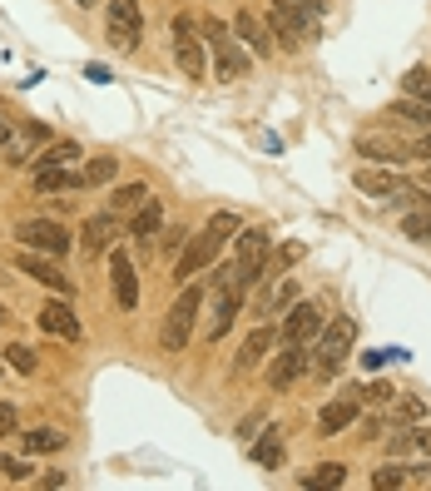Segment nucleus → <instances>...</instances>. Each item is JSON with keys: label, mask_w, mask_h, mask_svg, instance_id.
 Returning a JSON list of instances; mask_svg holds the SVG:
<instances>
[{"label": "nucleus", "mask_w": 431, "mask_h": 491, "mask_svg": "<svg viewBox=\"0 0 431 491\" xmlns=\"http://www.w3.org/2000/svg\"><path fill=\"white\" fill-rule=\"evenodd\" d=\"M273 342H278V332H273V328H258V332H248V338H244V348H238V358H234V368H238V372L258 368V362L273 352Z\"/></svg>", "instance_id": "412c9836"}, {"label": "nucleus", "mask_w": 431, "mask_h": 491, "mask_svg": "<svg viewBox=\"0 0 431 491\" xmlns=\"http://www.w3.org/2000/svg\"><path fill=\"white\" fill-rule=\"evenodd\" d=\"M114 169H120V159H114V154H100V159H90L85 169H80V184H85V189H100V184L114 179Z\"/></svg>", "instance_id": "cd10ccee"}, {"label": "nucleus", "mask_w": 431, "mask_h": 491, "mask_svg": "<svg viewBox=\"0 0 431 491\" xmlns=\"http://www.w3.org/2000/svg\"><path fill=\"white\" fill-rule=\"evenodd\" d=\"M412 477H407V467H397V462H387L382 472H372V486L377 491H397V486H407Z\"/></svg>", "instance_id": "c9c22d12"}, {"label": "nucleus", "mask_w": 431, "mask_h": 491, "mask_svg": "<svg viewBox=\"0 0 431 491\" xmlns=\"http://www.w3.org/2000/svg\"><path fill=\"white\" fill-rule=\"evenodd\" d=\"M292 5H308V10H318V0H292Z\"/></svg>", "instance_id": "49530a36"}, {"label": "nucleus", "mask_w": 431, "mask_h": 491, "mask_svg": "<svg viewBox=\"0 0 431 491\" xmlns=\"http://www.w3.org/2000/svg\"><path fill=\"white\" fill-rule=\"evenodd\" d=\"M15 268H20V274H30L35 284H45L50 294H60V298L75 294V278H70L60 264H50V254H35V248H25V254L15 258Z\"/></svg>", "instance_id": "9d476101"}, {"label": "nucleus", "mask_w": 431, "mask_h": 491, "mask_svg": "<svg viewBox=\"0 0 431 491\" xmlns=\"http://www.w3.org/2000/svg\"><path fill=\"white\" fill-rule=\"evenodd\" d=\"M422 417H426V407L417 402V397H402V402L392 407V427L397 422H422Z\"/></svg>", "instance_id": "4c0bfd02"}, {"label": "nucleus", "mask_w": 431, "mask_h": 491, "mask_svg": "<svg viewBox=\"0 0 431 491\" xmlns=\"http://www.w3.org/2000/svg\"><path fill=\"white\" fill-rule=\"evenodd\" d=\"M352 342H357V318H332L328 328L318 332V342H312V372L332 378V372H338L342 362H347Z\"/></svg>", "instance_id": "f03ea898"}, {"label": "nucleus", "mask_w": 431, "mask_h": 491, "mask_svg": "<svg viewBox=\"0 0 431 491\" xmlns=\"http://www.w3.org/2000/svg\"><path fill=\"white\" fill-rule=\"evenodd\" d=\"M15 427H20V412H15L10 402H0V437H5V432H15Z\"/></svg>", "instance_id": "ea45409f"}, {"label": "nucleus", "mask_w": 431, "mask_h": 491, "mask_svg": "<svg viewBox=\"0 0 431 491\" xmlns=\"http://www.w3.org/2000/svg\"><path fill=\"white\" fill-rule=\"evenodd\" d=\"M188 244V228H169V234H164V248H184Z\"/></svg>", "instance_id": "a19ab883"}, {"label": "nucleus", "mask_w": 431, "mask_h": 491, "mask_svg": "<svg viewBox=\"0 0 431 491\" xmlns=\"http://www.w3.org/2000/svg\"><path fill=\"white\" fill-rule=\"evenodd\" d=\"M65 189H85L80 184V169L60 164V169H35V194H65Z\"/></svg>", "instance_id": "5701e85b"}, {"label": "nucleus", "mask_w": 431, "mask_h": 491, "mask_svg": "<svg viewBox=\"0 0 431 491\" xmlns=\"http://www.w3.org/2000/svg\"><path fill=\"white\" fill-rule=\"evenodd\" d=\"M238 308H244V284L238 288H224V298H218V313H214V323H208V338H224L228 328H234V318H238Z\"/></svg>", "instance_id": "4be33fe9"}, {"label": "nucleus", "mask_w": 431, "mask_h": 491, "mask_svg": "<svg viewBox=\"0 0 431 491\" xmlns=\"http://www.w3.org/2000/svg\"><path fill=\"white\" fill-rule=\"evenodd\" d=\"M273 20H278V30L298 45V40H308L312 30H318V10L308 5H292V0H273Z\"/></svg>", "instance_id": "2eb2a0df"}, {"label": "nucleus", "mask_w": 431, "mask_h": 491, "mask_svg": "<svg viewBox=\"0 0 431 491\" xmlns=\"http://www.w3.org/2000/svg\"><path fill=\"white\" fill-rule=\"evenodd\" d=\"M174 60L188 80L204 75V40L194 35V20L188 15H174Z\"/></svg>", "instance_id": "f8f14e48"}, {"label": "nucleus", "mask_w": 431, "mask_h": 491, "mask_svg": "<svg viewBox=\"0 0 431 491\" xmlns=\"http://www.w3.org/2000/svg\"><path fill=\"white\" fill-rule=\"evenodd\" d=\"M80 154H85V149H80V144H50V149L45 154H35V169H60V164H75L80 159Z\"/></svg>", "instance_id": "7c9ffc66"}, {"label": "nucleus", "mask_w": 431, "mask_h": 491, "mask_svg": "<svg viewBox=\"0 0 431 491\" xmlns=\"http://www.w3.org/2000/svg\"><path fill=\"white\" fill-rule=\"evenodd\" d=\"M149 198H154V194H149V184H124V189H114V194H110V214L129 218L134 208H144Z\"/></svg>", "instance_id": "393cba45"}, {"label": "nucleus", "mask_w": 431, "mask_h": 491, "mask_svg": "<svg viewBox=\"0 0 431 491\" xmlns=\"http://www.w3.org/2000/svg\"><path fill=\"white\" fill-rule=\"evenodd\" d=\"M114 234H120V214H94L85 218V234H80V248L85 254H110Z\"/></svg>", "instance_id": "dca6fc26"}, {"label": "nucleus", "mask_w": 431, "mask_h": 491, "mask_svg": "<svg viewBox=\"0 0 431 491\" xmlns=\"http://www.w3.org/2000/svg\"><path fill=\"white\" fill-rule=\"evenodd\" d=\"M273 254V228H248V234H238V244H234V274H238V284H258V274H263V258Z\"/></svg>", "instance_id": "20e7f679"}, {"label": "nucleus", "mask_w": 431, "mask_h": 491, "mask_svg": "<svg viewBox=\"0 0 431 491\" xmlns=\"http://www.w3.org/2000/svg\"><path fill=\"white\" fill-rule=\"evenodd\" d=\"M342 482H347L342 462H322V467H312V472L302 477V486H342Z\"/></svg>", "instance_id": "473e14b6"}, {"label": "nucleus", "mask_w": 431, "mask_h": 491, "mask_svg": "<svg viewBox=\"0 0 431 491\" xmlns=\"http://www.w3.org/2000/svg\"><path fill=\"white\" fill-rule=\"evenodd\" d=\"M402 234L412 238V244H426V238H431V204L426 208H412V214L402 218Z\"/></svg>", "instance_id": "72a5a7b5"}, {"label": "nucleus", "mask_w": 431, "mask_h": 491, "mask_svg": "<svg viewBox=\"0 0 431 491\" xmlns=\"http://www.w3.org/2000/svg\"><path fill=\"white\" fill-rule=\"evenodd\" d=\"M110 288H114V303L124 313L139 308V274H134V258L124 248H110Z\"/></svg>", "instance_id": "9b49d317"}, {"label": "nucleus", "mask_w": 431, "mask_h": 491, "mask_svg": "<svg viewBox=\"0 0 431 491\" xmlns=\"http://www.w3.org/2000/svg\"><path fill=\"white\" fill-rule=\"evenodd\" d=\"M387 452L392 457H431V427H392L387 437Z\"/></svg>", "instance_id": "f3484780"}, {"label": "nucleus", "mask_w": 431, "mask_h": 491, "mask_svg": "<svg viewBox=\"0 0 431 491\" xmlns=\"http://www.w3.org/2000/svg\"><path fill=\"white\" fill-rule=\"evenodd\" d=\"M198 30H204V40L218 50V80H244L248 75V55L234 45V35H228L224 20H204Z\"/></svg>", "instance_id": "39448f33"}, {"label": "nucleus", "mask_w": 431, "mask_h": 491, "mask_svg": "<svg viewBox=\"0 0 431 491\" xmlns=\"http://www.w3.org/2000/svg\"><path fill=\"white\" fill-rule=\"evenodd\" d=\"M387 114H392V120H402V124H417V130H431V104H426V100H412V95H407V100H397Z\"/></svg>", "instance_id": "bb28decb"}, {"label": "nucleus", "mask_w": 431, "mask_h": 491, "mask_svg": "<svg viewBox=\"0 0 431 491\" xmlns=\"http://www.w3.org/2000/svg\"><path fill=\"white\" fill-rule=\"evenodd\" d=\"M402 90H407L412 100H426V104H431V70H426V65L407 70V75H402Z\"/></svg>", "instance_id": "f704fd0d"}, {"label": "nucleus", "mask_w": 431, "mask_h": 491, "mask_svg": "<svg viewBox=\"0 0 431 491\" xmlns=\"http://www.w3.org/2000/svg\"><path fill=\"white\" fill-rule=\"evenodd\" d=\"M104 30L120 50H134L144 35V15H139V0H110V15H104Z\"/></svg>", "instance_id": "6e6552de"}, {"label": "nucleus", "mask_w": 431, "mask_h": 491, "mask_svg": "<svg viewBox=\"0 0 431 491\" xmlns=\"http://www.w3.org/2000/svg\"><path fill=\"white\" fill-rule=\"evenodd\" d=\"M159 228H164V208H159V198H149L144 208H134V214H129V234L139 238V244H144V238H154Z\"/></svg>", "instance_id": "b1692460"}, {"label": "nucleus", "mask_w": 431, "mask_h": 491, "mask_svg": "<svg viewBox=\"0 0 431 491\" xmlns=\"http://www.w3.org/2000/svg\"><path fill=\"white\" fill-rule=\"evenodd\" d=\"M357 189L372 194V198H402L407 189H412V184L397 179L392 169H362V174H357Z\"/></svg>", "instance_id": "6ab92c4d"}, {"label": "nucleus", "mask_w": 431, "mask_h": 491, "mask_svg": "<svg viewBox=\"0 0 431 491\" xmlns=\"http://www.w3.org/2000/svg\"><path fill=\"white\" fill-rule=\"evenodd\" d=\"M25 452H65V432H55V427H35V432H25Z\"/></svg>", "instance_id": "c85d7f7f"}, {"label": "nucleus", "mask_w": 431, "mask_h": 491, "mask_svg": "<svg viewBox=\"0 0 431 491\" xmlns=\"http://www.w3.org/2000/svg\"><path fill=\"white\" fill-rule=\"evenodd\" d=\"M357 417H362V397H357V388H352L347 397H332V402L318 412V437H338V432H347Z\"/></svg>", "instance_id": "4468645a"}, {"label": "nucleus", "mask_w": 431, "mask_h": 491, "mask_svg": "<svg viewBox=\"0 0 431 491\" xmlns=\"http://www.w3.org/2000/svg\"><path fill=\"white\" fill-rule=\"evenodd\" d=\"M35 318H40V328H45V332H55V338H65V342H80V338H85V328H80L75 308H70L60 294L50 298L45 308H35Z\"/></svg>", "instance_id": "ddd939ff"}, {"label": "nucleus", "mask_w": 431, "mask_h": 491, "mask_svg": "<svg viewBox=\"0 0 431 491\" xmlns=\"http://www.w3.org/2000/svg\"><path fill=\"white\" fill-rule=\"evenodd\" d=\"M367 392H372V397H377V402H392V397H397L392 388H387V382H377V388H367Z\"/></svg>", "instance_id": "37998d69"}, {"label": "nucleus", "mask_w": 431, "mask_h": 491, "mask_svg": "<svg viewBox=\"0 0 431 491\" xmlns=\"http://www.w3.org/2000/svg\"><path fill=\"white\" fill-rule=\"evenodd\" d=\"M40 140H45V124H30V130H25V134H20V140H15V144H10V140H5V159H10V164H25V159H30V149H35V144H40Z\"/></svg>", "instance_id": "c756f323"}, {"label": "nucleus", "mask_w": 431, "mask_h": 491, "mask_svg": "<svg viewBox=\"0 0 431 491\" xmlns=\"http://www.w3.org/2000/svg\"><path fill=\"white\" fill-rule=\"evenodd\" d=\"M417 154H426V159H431V130L422 134V144H417Z\"/></svg>", "instance_id": "c03bdc74"}, {"label": "nucleus", "mask_w": 431, "mask_h": 491, "mask_svg": "<svg viewBox=\"0 0 431 491\" xmlns=\"http://www.w3.org/2000/svg\"><path fill=\"white\" fill-rule=\"evenodd\" d=\"M85 75L94 80V85H110V70H104V65H90V70H85Z\"/></svg>", "instance_id": "79ce46f5"}, {"label": "nucleus", "mask_w": 431, "mask_h": 491, "mask_svg": "<svg viewBox=\"0 0 431 491\" xmlns=\"http://www.w3.org/2000/svg\"><path fill=\"white\" fill-rule=\"evenodd\" d=\"M357 154H367L372 164H402V159H407V149H402V144L372 140V134H362V140H357Z\"/></svg>", "instance_id": "a878e982"}, {"label": "nucleus", "mask_w": 431, "mask_h": 491, "mask_svg": "<svg viewBox=\"0 0 431 491\" xmlns=\"http://www.w3.org/2000/svg\"><path fill=\"white\" fill-rule=\"evenodd\" d=\"M302 254H308L302 244H283L278 254H268V258H263L258 284H268V294H273V284H283V278H288V268H292V264H302ZM268 294H263V298H268Z\"/></svg>", "instance_id": "a211bd4d"}, {"label": "nucleus", "mask_w": 431, "mask_h": 491, "mask_svg": "<svg viewBox=\"0 0 431 491\" xmlns=\"http://www.w3.org/2000/svg\"><path fill=\"white\" fill-rule=\"evenodd\" d=\"M15 238L25 248H35V254H50V258H60L70 248V234L55 224V218H25V224L15 228Z\"/></svg>", "instance_id": "1a4fd4ad"}, {"label": "nucleus", "mask_w": 431, "mask_h": 491, "mask_svg": "<svg viewBox=\"0 0 431 491\" xmlns=\"http://www.w3.org/2000/svg\"><path fill=\"white\" fill-rule=\"evenodd\" d=\"M5 362H10L15 372H25V378L35 372V352H30L25 342H10V348H5Z\"/></svg>", "instance_id": "e433bc0d"}, {"label": "nucleus", "mask_w": 431, "mask_h": 491, "mask_svg": "<svg viewBox=\"0 0 431 491\" xmlns=\"http://www.w3.org/2000/svg\"><path fill=\"white\" fill-rule=\"evenodd\" d=\"M234 30L244 35V45L254 50V55H273V35H268V25H263L254 10H238V15H234Z\"/></svg>", "instance_id": "aec40b11"}, {"label": "nucleus", "mask_w": 431, "mask_h": 491, "mask_svg": "<svg viewBox=\"0 0 431 491\" xmlns=\"http://www.w3.org/2000/svg\"><path fill=\"white\" fill-rule=\"evenodd\" d=\"M254 462L258 467H278L283 462V432H278V427H268V437L254 447Z\"/></svg>", "instance_id": "2f4dec72"}, {"label": "nucleus", "mask_w": 431, "mask_h": 491, "mask_svg": "<svg viewBox=\"0 0 431 491\" xmlns=\"http://www.w3.org/2000/svg\"><path fill=\"white\" fill-rule=\"evenodd\" d=\"M234 234H238V214H234V208L214 214V218H208V228H204V234H198V238H188V244L178 248V268H174V278H178V284H188L194 274H204V268L218 258V248H224Z\"/></svg>", "instance_id": "f257e3e1"}, {"label": "nucleus", "mask_w": 431, "mask_h": 491, "mask_svg": "<svg viewBox=\"0 0 431 491\" xmlns=\"http://www.w3.org/2000/svg\"><path fill=\"white\" fill-rule=\"evenodd\" d=\"M322 328H328L322 308H318V303H308V298H298L288 308V318H283V328H278V342H318Z\"/></svg>", "instance_id": "0eeeda50"}, {"label": "nucleus", "mask_w": 431, "mask_h": 491, "mask_svg": "<svg viewBox=\"0 0 431 491\" xmlns=\"http://www.w3.org/2000/svg\"><path fill=\"white\" fill-rule=\"evenodd\" d=\"M308 368H312L308 342H283V352H273V362H268V388L273 392H288Z\"/></svg>", "instance_id": "423d86ee"}, {"label": "nucleus", "mask_w": 431, "mask_h": 491, "mask_svg": "<svg viewBox=\"0 0 431 491\" xmlns=\"http://www.w3.org/2000/svg\"><path fill=\"white\" fill-rule=\"evenodd\" d=\"M0 323H5V308H0Z\"/></svg>", "instance_id": "09e8293b"}, {"label": "nucleus", "mask_w": 431, "mask_h": 491, "mask_svg": "<svg viewBox=\"0 0 431 491\" xmlns=\"http://www.w3.org/2000/svg\"><path fill=\"white\" fill-rule=\"evenodd\" d=\"M198 303H204V288H184L178 294V303L169 308V318H164V328H159V348L164 352H184L188 348V338H194V318H198Z\"/></svg>", "instance_id": "7ed1b4c3"}, {"label": "nucleus", "mask_w": 431, "mask_h": 491, "mask_svg": "<svg viewBox=\"0 0 431 491\" xmlns=\"http://www.w3.org/2000/svg\"><path fill=\"white\" fill-rule=\"evenodd\" d=\"M5 140H10V130H5V120H0V149H5Z\"/></svg>", "instance_id": "a18cd8bd"}, {"label": "nucleus", "mask_w": 431, "mask_h": 491, "mask_svg": "<svg viewBox=\"0 0 431 491\" xmlns=\"http://www.w3.org/2000/svg\"><path fill=\"white\" fill-rule=\"evenodd\" d=\"M0 472H5L10 482H30V477H35V467L20 462V457H0Z\"/></svg>", "instance_id": "58836bf2"}, {"label": "nucleus", "mask_w": 431, "mask_h": 491, "mask_svg": "<svg viewBox=\"0 0 431 491\" xmlns=\"http://www.w3.org/2000/svg\"><path fill=\"white\" fill-rule=\"evenodd\" d=\"M75 5H94V0H75Z\"/></svg>", "instance_id": "de8ad7c7"}]
</instances>
